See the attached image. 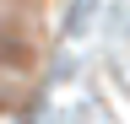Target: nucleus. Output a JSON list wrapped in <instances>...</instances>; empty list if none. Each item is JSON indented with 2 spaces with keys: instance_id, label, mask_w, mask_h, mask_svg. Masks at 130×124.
<instances>
[{
  "instance_id": "1",
  "label": "nucleus",
  "mask_w": 130,
  "mask_h": 124,
  "mask_svg": "<svg viewBox=\"0 0 130 124\" xmlns=\"http://www.w3.org/2000/svg\"><path fill=\"white\" fill-rule=\"evenodd\" d=\"M38 86V59L27 43H0V108H22Z\"/></svg>"
}]
</instances>
